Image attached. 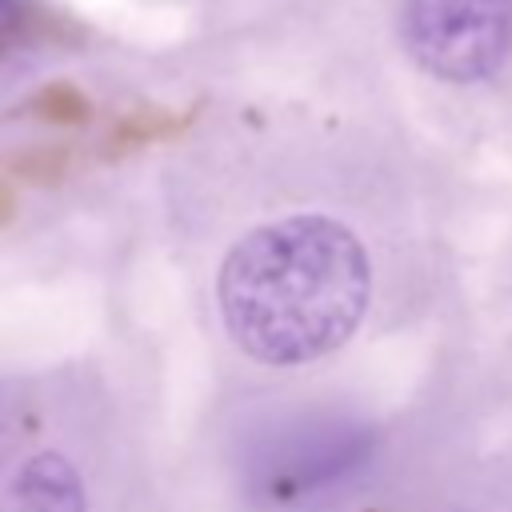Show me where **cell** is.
<instances>
[{"instance_id":"cell-5","label":"cell","mask_w":512,"mask_h":512,"mask_svg":"<svg viewBox=\"0 0 512 512\" xmlns=\"http://www.w3.org/2000/svg\"><path fill=\"white\" fill-rule=\"evenodd\" d=\"M16 16V0H0V24H8Z\"/></svg>"},{"instance_id":"cell-2","label":"cell","mask_w":512,"mask_h":512,"mask_svg":"<svg viewBox=\"0 0 512 512\" xmlns=\"http://www.w3.org/2000/svg\"><path fill=\"white\" fill-rule=\"evenodd\" d=\"M408 56L444 84H480L508 60L512 0H404Z\"/></svg>"},{"instance_id":"cell-4","label":"cell","mask_w":512,"mask_h":512,"mask_svg":"<svg viewBox=\"0 0 512 512\" xmlns=\"http://www.w3.org/2000/svg\"><path fill=\"white\" fill-rule=\"evenodd\" d=\"M0 512H88L80 472L60 452H36L8 476Z\"/></svg>"},{"instance_id":"cell-3","label":"cell","mask_w":512,"mask_h":512,"mask_svg":"<svg viewBox=\"0 0 512 512\" xmlns=\"http://www.w3.org/2000/svg\"><path fill=\"white\" fill-rule=\"evenodd\" d=\"M360 456V432L328 420H300L256 444L244 488L260 508H296L332 484Z\"/></svg>"},{"instance_id":"cell-1","label":"cell","mask_w":512,"mask_h":512,"mask_svg":"<svg viewBox=\"0 0 512 512\" xmlns=\"http://www.w3.org/2000/svg\"><path fill=\"white\" fill-rule=\"evenodd\" d=\"M372 300L360 236L320 212H296L240 236L216 272L224 336L256 364L292 368L352 340Z\"/></svg>"}]
</instances>
